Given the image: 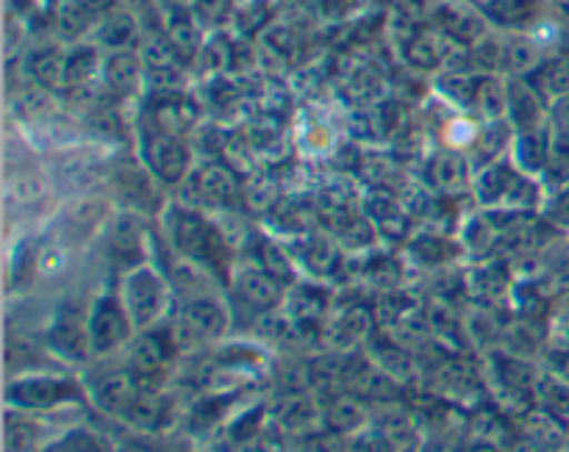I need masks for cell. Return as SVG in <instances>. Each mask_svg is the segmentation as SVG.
<instances>
[{"instance_id":"39","label":"cell","mask_w":569,"mask_h":452,"mask_svg":"<svg viewBox=\"0 0 569 452\" xmlns=\"http://www.w3.org/2000/svg\"><path fill=\"white\" fill-rule=\"evenodd\" d=\"M148 0H117V6H126V9H139V6H144Z\"/></svg>"},{"instance_id":"34","label":"cell","mask_w":569,"mask_h":452,"mask_svg":"<svg viewBox=\"0 0 569 452\" xmlns=\"http://www.w3.org/2000/svg\"><path fill=\"white\" fill-rule=\"evenodd\" d=\"M94 22H98V17L87 6L78 3V0H67L59 9V14H56V28H59V33L64 39L83 37L89 28H94Z\"/></svg>"},{"instance_id":"38","label":"cell","mask_w":569,"mask_h":452,"mask_svg":"<svg viewBox=\"0 0 569 452\" xmlns=\"http://www.w3.org/2000/svg\"><path fill=\"white\" fill-rule=\"evenodd\" d=\"M548 214L556 225L569 228V187L556 189L553 200H550V205H548Z\"/></svg>"},{"instance_id":"20","label":"cell","mask_w":569,"mask_h":452,"mask_svg":"<svg viewBox=\"0 0 569 452\" xmlns=\"http://www.w3.org/2000/svg\"><path fill=\"white\" fill-rule=\"evenodd\" d=\"M276 428L281 433H292V436H306V433L315 431L317 425H322V409L303 392H292L289 398H283V403L278 405L276 414Z\"/></svg>"},{"instance_id":"9","label":"cell","mask_w":569,"mask_h":452,"mask_svg":"<svg viewBox=\"0 0 569 452\" xmlns=\"http://www.w3.org/2000/svg\"><path fill=\"white\" fill-rule=\"evenodd\" d=\"M139 148H142V161L148 172L156 181L164 183V187H181L192 175V150H189V144L178 133L153 128V131L144 133Z\"/></svg>"},{"instance_id":"3","label":"cell","mask_w":569,"mask_h":452,"mask_svg":"<svg viewBox=\"0 0 569 452\" xmlns=\"http://www.w3.org/2000/svg\"><path fill=\"white\" fill-rule=\"evenodd\" d=\"M164 233L176 255L194 261L209 272L226 270V233L200 211L178 203L167 205Z\"/></svg>"},{"instance_id":"19","label":"cell","mask_w":569,"mask_h":452,"mask_svg":"<svg viewBox=\"0 0 569 452\" xmlns=\"http://www.w3.org/2000/svg\"><path fill=\"white\" fill-rule=\"evenodd\" d=\"M53 436L39 414L6 409V452H39Z\"/></svg>"},{"instance_id":"40","label":"cell","mask_w":569,"mask_h":452,"mask_svg":"<svg viewBox=\"0 0 569 452\" xmlns=\"http://www.w3.org/2000/svg\"><path fill=\"white\" fill-rule=\"evenodd\" d=\"M203 452H211V450H203Z\"/></svg>"},{"instance_id":"15","label":"cell","mask_w":569,"mask_h":452,"mask_svg":"<svg viewBox=\"0 0 569 452\" xmlns=\"http://www.w3.org/2000/svg\"><path fill=\"white\" fill-rule=\"evenodd\" d=\"M509 83V109H506V122L517 131H531V128L545 125V98L537 92L528 78H511Z\"/></svg>"},{"instance_id":"30","label":"cell","mask_w":569,"mask_h":452,"mask_svg":"<svg viewBox=\"0 0 569 452\" xmlns=\"http://www.w3.org/2000/svg\"><path fill=\"white\" fill-rule=\"evenodd\" d=\"M542 181L553 189L569 187V131L553 125V139H550L548 164H545Z\"/></svg>"},{"instance_id":"31","label":"cell","mask_w":569,"mask_h":452,"mask_svg":"<svg viewBox=\"0 0 569 452\" xmlns=\"http://www.w3.org/2000/svg\"><path fill=\"white\" fill-rule=\"evenodd\" d=\"M164 33L167 42L176 48V53H194L198 48V28H194L192 14L187 9H172L170 14L164 17Z\"/></svg>"},{"instance_id":"26","label":"cell","mask_w":569,"mask_h":452,"mask_svg":"<svg viewBox=\"0 0 569 452\" xmlns=\"http://www.w3.org/2000/svg\"><path fill=\"white\" fill-rule=\"evenodd\" d=\"M39 452H114V442L94 431V428L76 425L56 433Z\"/></svg>"},{"instance_id":"23","label":"cell","mask_w":569,"mask_h":452,"mask_svg":"<svg viewBox=\"0 0 569 452\" xmlns=\"http://www.w3.org/2000/svg\"><path fill=\"white\" fill-rule=\"evenodd\" d=\"M64 64H67V50L53 48H39L28 56V76L44 92H56V89H64Z\"/></svg>"},{"instance_id":"36","label":"cell","mask_w":569,"mask_h":452,"mask_svg":"<svg viewBox=\"0 0 569 452\" xmlns=\"http://www.w3.org/2000/svg\"><path fill=\"white\" fill-rule=\"evenodd\" d=\"M350 452H400V439L387 428L370 425L350 439Z\"/></svg>"},{"instance_id":"6","label":"cell","mask_w":569,"mask_h":452,"mask_svg":"<svg viewBox=\"0 0 569 452\" xmlns=\"http://www.w3.org/2000/svg\"><path fill=\"white\" fill-rule=\"evenodd\" d=\"M122 364L144 383V386H164L167 375L176 366L181 348H178L176 337H172L170 322L164 325L148 328V331H137L126 350H122Z\"/></svg>"},{"instance_id":"5","label":"cell","mask_w":569,"mask_h":452,"mask_svg":"<svg viewBox=\"0 0 569 452\" xmlns=\"http://www.w3.org/2000/svg\"><path fill=\"white\" fill-rule=\"evenodd\" d=\"M78 403H87V383L70 375L26 372L6 383V409L42 416Z\"/></svg>"},{"instance_id":"29","label":"cell","mask_w":569,"mask_h":452,"mask_svg":"<svg viewBox=\"0 0 569 452\" xmlns=\"http://www.w3.org/2000/svg\"><path fill=\"white\" fill-rule=\"evenodd\" d=\"M539 64L542 59H539V48L533 39L515 33L509 42H503V72H509L511 78H528Z\"/></svg>"},{"instance_id":"35","label":"cell","mask_w":569,"mask_h":452,"mask_svg":"<svg viewBox=\"0 0 569 452\" xmlns=\"http://www.w3.org/2000/svg\"><path fill=\"white\" fill-rule=\"evenodd\" d=\"M406 59L415 64L417 70H437L442 64V44L431 33H417L409 44H406Z\"/></svg>"},{"instance_id":"33","label":"cell","mask_w":569,"mask_h":452,"mask_svg":"<svg viewBox=\"0 0 569 452\" xmlns=\"http://www.w3.org/2000/svg\"><path fill=\"white\" fill-rule=\"evenodd\" d=\"M298 264H306L311 272H317V275H322V272H328L333 267V259H337V248H333V242H328L326 237H303V242H300V250L298 253Z\"/></svg>"},{"instance_id":"11","label":"cell","mask_w":569,"mask_h":452,"mask_svg":"<svg viewBox=\"0 0 569 452\" xmlns=\"http://www.w3.org/2000/svg\"><path fill=\"white\" fill-rule=\"evenodd\" d=\"M44 342L53 355L70 364H83L92 359V348H89V331H87V314L76 309H61L59 314L50 320L48 331H44Z\"/></svg>"},{"instance_id":"27","label":"cell","mask_w":569,"mask_h":452,"mask_svg":"<svg viewBox=\"0 0 569 452\" xmlns=\"http://www.w3.org/2000/svg\"><path fill=\"white\" fill-rule=\"evenodd\" d=\"M103 76L109 81L111 89L117 92H128L139 83V78L144 76L142 56L137 50H117L103 59Z\"/></svg>"},{"instance_id":"10","label":"cell","mask_w":569,"mask_h":452,"mask_svg":"<svg viewBox=\"0 0 569 452\" xmlns=\"http://www.w3.org/2000/svg\"><path fill=\"white\" fill-rule=\"evenodd\" d=\"M472 181H476V164L465 150L442 148L426 161V183L437 194H456L472 192Z\"/></svg>"},{"instance_id":"7","label":"cell","mask_w":569,"mask_h":452,"mask_svg":"<svg viewBox=\"0 0 569 452\" xmlns=\"http://www.w3.org/2000/svg\"><path fill=\"white\" fill-rule=\"evenodd\" d=\"M87 331H89L92 359L98 361L111 359V355H120L122 350L131 344V339L137 337V328H133L131 317H128L117 289L114 292H100L98 298L89 303Z\"/></svg>"},{"instance_id":"8","label":"cell","mask_w":569,"mask_h":452,"mask_svg":"<svg viewBox=\"0 0 569 452\" xmlns=\"http://www.w3.org/2000/svg\"><path fill=\"white\" fill-rule=\"evenodd\" d=\"M83 383H87V403L103 416H109V420H117L120 425L128 420L137 400L148 389L122 361L117 366H111V370L94 372Z\"/></svg>"},{"instance_id":"21","label":"cell","mask_w":569,"mask_h":452,"mask_svg":"<svg viewBox=\"0 0 569 452\" xmlns=\"http://www.w3.org/2000/svg\"><path fill=\"white\" fill-rule=\"evenodd\" d=\"M365 220L370 222L372 231L392 239L406 237L411 228L409 211L403 209V203H400L398 198H392V194L383 192H372L370 198L365 200Z\"/></svg>"},{"instance_id":"14","label":"cell","mask_w":569,"mask_h":452,"mask_svg":"<svg viewBox=\"0 0 569 452\" xmlns=\"http://www.w3.org/2000/svg\"><path fill=\"white\" fill-rule=\"evenodd\" d=\"M365 428H370V409L367 400L353 392H337L328 405H322V431L333 433V436L353 439L359 436Z\"/></svg>"},{"instance_id":"24","label":"cell","mask_w":569,"mask_h":452,"mask_svg":"<svg viewBox=\"0 0 569 452\" xmlns=\"http://www.w3.org/2000/svg\"><path fill=\"white\" fill-rule=\"evenodd\" d=\"M372 331V314L367 309H348L333 317L328 325V339L337 350H353L356 344L365 342Z\"/></svg>"},{"instance_id":"28","label":"cell","mask_w":569,"mask_h":452,"mask_svg":"<svg viewBox=\"0 0 569 452\" xmlns=\"http://www.w3.org/2000/svg\"><path fill=\"white\" fill-rule=\"evenodd\" d=\"M528 81L537 87V92L545 100H559L569 94V56H556V59H545L537 70L528 76Z\"/></svg>"},{"instance_id":"25","label":"cell","mask_w":569,"mask_h":452,"mask_svg":"<svg viewBox=\"0 0 569 452\" xmlns=\"http://www.w3.org/2000/svg\"><path fill=\"white\" fill-rule=\"evenodd\" d=\"M98 72H103V59H100L98 44H72L67 50L64 89L87 87Z\"/></svg>"},{"instance_id":"22","label":"cell","mask_w":569,"mask_h":452,"mask_svg":"<svg viewBox=\"0 0 569 452\" xmlns=\"http://www.w3.org/2000/svg\"><path fill=\"white\" fill-rule=\"evenodd\" d=\"M476 9L483 20L506 31H522L539 14V0H476Z\"/></svg>"},{"instance_id":"4","label":"cell","mask_w":569,"mask_h":452,"mask_svg":"<svg viewBox=\"0 0 569 452\" xmlns=\"http://www.w3.org/2000/svg\"><path fill=\"white\" fill-rule=\"evenodd\" d=\"M172 337L181 353H194L209 344L220 342L231 328V311L217 292L198 294V298L178 300L170 314Z\"/></svg>"},{"instance_id":"32","label":"cell","mask_w":569,"mask_h":452,"mask_svg":"<svg viewBox=\"0 0 569 452\" xmlns=\"http://www.w3.org/2000/svg\"><path fill=\"white\" fill-rule=\"evenodd\" d=\"M256 264L261 267V270L270 272L276 281H281L283 287L289 289V283H295V264L298 261L292 259V253H289L287 248H281L278 242H261L259 244V259H256Z\"/></svg>"},{"instance_id":"13","label":"cell","mask_w":569,"mask_h":452,"mask_svg":"<svg viewBox=\"0 0 569 452\" xmlns=\"http://www.w3.org/2000/svg\"><path fill=\"white\" fill-rule=\"evenodd\" d=\"M178 420V405L164 386H148L137 405L131 409L122 425L133 433H150V436H164L172 422Z\"/></svg>"},{"instance_id":"1","label":"cell","mask_w":569,"mask_h":452,"mask_svg":"<svg viewBox=\"0 0 569 452\" xmlns=\"http://www.w3.org/2000/svg\"><path fill=\"white\" fill-rule=\"evenodd\" d=\"M472 198L478 209L492 214H526L542 203V183L539 178L526 175L509 155L476 170Z\"/></svg>"},{"instance_id":"2","label":"cell","mask_w":569,"mask_h":452,"mask_svg":"<svg viewBox=\"0 0 569 452\" xmlns=\"http://www.w3.org/2000/svg\"><path fill=\"white\" fill-rule=\"evenodd\" d=\"M117 294H120L137 331L164 325L170 320L172 309H176L172 305L176 303V292H172L170 275L156 264H148V261L128 267L122 272L120 283H117Z\"/></svg>"},{"instance_id":"17","label":"cell","mask_w":569,"mask_h":452,"mask_svg":"<svg viewBox=\"0 0 569 452\" xmlns=\"http://www.w3.org/2000/svg\"><path fill=\"white\" fill-rule=\"evenodd\" d=\"M550 139H553V125H548V122L539 128H531V131H517L515 139H511L509 159L515 161L526 175L542 178L545 164H548Z\"/></svg>"},{"instance_id":"12","label":"cell","mask_w":569,"mask_h":452,"mask_svg":"<svg viewBox=\"0 0 569 452\" xmlns=\"http://www.w3.org/2000/svg\"><path fill=\"white\" fill-rule=\"evenodd\" d=\"M228 281H231L233 294L261 314H270L278 305L287 303V287L276 281L267 270H261L259 264L237 267V270H231Z\"/></svg>"},{"instance_id":"18","label":"cell","mask_w":569,"mask_h":452,"mask_svg":"<svg viewBox=\"0 0 569 452\" xmlns=\"http://www.w3.org/2000/svg\"><path fill=\"white\" fill-rule=\"evenodd\" d=\"M137 39V17H133V11L126 9V6H114V9L106 11V14L94 22V44H98L100 50H109V53H117V50H133Z\"/></svg>"},{"instance_id":"37","label":"cell","mask_w":569,"mask_h":452,"mask_svg":"<svg viewBox=\"0 0 569 452\" xmlns=\"http://www.w3.org/2000/svg\"><path fill=\"white\" fill-rule=\"evenodd\" d=\"M114 452H170L161 436H150V433H133L126 439H117Z\"/></svg>"},{"instance_id":"16","label":"cell","mask_w":569,"mask_h":452,"mask_svg":"<svg viewBox=\"0 0 569 452\" xmlns=\"http://www.w3.org/2000/svg\"><path fill=\"white\" fill-rule=\"evenodd\" d=\"M187 183H194L200 200L211 205H220V209H233L242 198L239 192V183L233 178V172L222 164H203L198 170H192V175L187 178Z\"/></svg>"}]
</instances>
